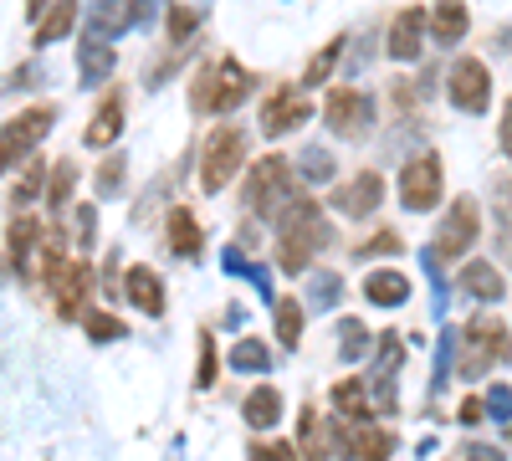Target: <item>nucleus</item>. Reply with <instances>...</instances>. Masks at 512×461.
<instances>
[{
  "label": "nucleus",
  "instance_id": "nucleus-18",
  "mask_svg": "<svg viewBox=\"0 0 512 461\" xmlns=\"http://www.w3.org/2000/svg\"><path fill=\"white\" fill-rule=\"evenodd\" d=\"M118 134H123V93L113 88V93H103V108L93 113V123H88V134H82V144H88V149H113Z\"/></svg>",
  "mask_w": 512,
  "mask_h": 461
},
{
  "label": "nucleus",
  "instance_id": "nucleus-26",
  "mask_svg": "<svg viewBox=\"0 0 512 461\" xmlns=\"http://www.w3.org/2000/svg\"><path fill=\"white\" fill-rule=\"evenodd\" d=\"M431 31H436V41L456 47V41L466 36V6H461V0H436V11H431Z\"/></svg>",
  "mask_w": 512,
  "mask_h": 461
},
{
  "label": "nucleus",
  "instance_id": "nucleus-2",
  "mask_svg": "<svg viewBox=\"0 0 512 461\" xmlns=\"http://www.w3.org/2000/svg\"><path fill=\"white\" fill-rule=\"evenodd\" d=\"M507 359H512V333L497 313H482L461 328V359H456L461 380H482L487 369H497Z\"/></svg>",
  "mask_w": 512,
  "mask_h": 461
},
{
  "label": "nucleus",
  "instance_id": "nucleus-19",
  "mask_svg": "<svg viewBox=\"0 0 512 461\" xmlns=\"http://www.w3.org/2000/svg\"><path fill=\"white\" fill-rule=\"evenodd\" d=\"M41 236H47V231H41L36 216H16V221H11V231H6V262H11V272H31Z\"/></svg>",
  "mask_w": 512,
  "mask_h": 461
},
{
  "label": "nucleus",
  "instance_id": "nucleus-44",
  "mask_svg": "<svg viewBox=\"0 0 512 461\" xmlns=\"http://www.w3.org/2000/svg\"><path fill=\"white\" fill-rule=\"evenodd\" d=\"M26 16H47V0H26Z\"/></svg>",
  "mask_w": 512,
  "mask_h": 461
},
{
  "label": "nucleus",
  "instance_id": "nucleus-29",
  "mask_svg": "<svg viewBox=\"0 0 512 461\" xmlns=\"http://www.w3.org/2000/svg\"><path fill=\"white\" fill-rule=\"evenodd\" d=\"M72 185H77V164H72V159L52 164V180H47V205H52V216H62V211H67Z\"/></svg>",
  "mask_w": 512,
  "mask_h": 461
},
{
  "label": "nucleus",
  "instance_id": "nucleus-43",
  "mask_svg": "<svg viewBox=\"0 0 512 461\" xmlns=\"http://www.w3.org/2000/svg\"><path fill=\"white\" fill-rule=\"evenodd\" d=\"M502 154L512 159V98H507V108H502Z\"/></svg>",
  "mask_w": 512,
  "mask_h": 461
},
{
  "label": "nucleus",
  "instance_id": "nucleus-24",
  "mask_svg": "<svg viewBox=\"0 0 512 461\" xmlns=\"http://www.w3.org/2000/svg\"><path fill=\"white\" fill-rule=\"evenodd\" d=\"M77 0H57V6H47V16L36 21V31H31V41L36 47H57L62 36H72V26H77Z\"/></svg>",
  "mask_w": 512,
  "mask_h": 461
},
{
  "label": "nucleus",
  "instance_id": "nucleus-35",
  "mask_svg": "<svg viewBox=\"0 0 512 461\" xmlns=\"http://www.w3.org/2000/svg\"><path fill=\"white\" fill-rule=\"evenodd\" d=\"M251 461H303V456H297V446H292V441L267 436V441H256V446H251Z\"/></svg>",
  "mask_w": 512,
  "mask_h": 461
},
{
  "label": "nucleus",
  "instance_id": "nucleus-36",
  "mask_svg": "<svg viewBox=\"0 0 512 461\" xmlns=\"http://www.w3.org/2000/svg\"><path fill=\"white\" fill-rule=\"evenodd\" d=\"M52 180V170H47V164H41V159H31L26 164V170H21V180H16V200H31L41 185H47Z\"/></svg>",
  "mask_w": 512,
  "mask_h": 461
},
{
  "label": "nucleus",
  "instance_id": "nucleus-5",
  "mask_svg": "<svg viewBox=\"0 0 512 461\" xmlns=\"http://www.w3.org/2000/svg\"><path fill=\"white\" fill-rule=\"evenodd\" d=\"M241 159H246V134L236 123H221V129L205 139V154H200V190L205 195L226 190V180H236V170H241Z\"/></svg>",
  "mask_w": 512,
  "mask_h": 461
},
{
  "label": "nucleus",
  "instance_id": "nucleus-41",
  "mask_svg": "<svg viewBox=\"0 0 512 461\" xmlns=\"http://www.w3.org/2000/svg\"><path fill=\"white\" fill-rule=\"evenodd\" d=\"M482 415H487V405H482L477 395H466V400H461V426H477Z\"/></svg>",
  "mask_w": 512,
  "mask_h": 461
},
{
  "label": "nucleus",
  "instance_id": "nucleus-40",
  "mask_svg": "<svg viewBox=\"0 0 512 461\" xmlns=\"http://www.w3.org/2000/svg\"><path fill=\"white\" fill-rule=\"evenodd\" d=\"M303 170L318 175V180H333V159H328V149H308V154H303Z\"/></svg>",
  "mask_w": 512,
  "mask_h": 461
},
{
  "label": "nucleus",
  "instance_id": "nucleus-25",
  "mask_svg": "<svg viewBox=\"0 0 512 461\" xmlns=\"http://www.w3.org/2000/svg\"><path fill=\"white\" fill-rule=\"evenodd\" d=\"M328 400H333V410L344 415V421H369V390H364V380H338Z\"/></svg>",
  "mask_w": 512,
  "mask_h": 461
},
{
  "label": "nucleus",
  "instance_id": "nucleus-15",
  "mask_svg": "<svg viewBox=\"0 0 512 461\" xmlns=\"http://www.w3.org/2000/svg\"><path fill=\"white\" fill-rule=\"evenodd\" d=\"M344 446L354 461H390L395 451V431L374 426V421H344Z\"/></svg>",
  "mask_w": 512,
  "mask_h": 461
},
{
  "label": "nucleus",
  "instance_id": "nucleus-12",
  "mask_svg": "<svg viewBox=\"0 0 512 461\" xmlns=\"http://www.w3.org/2000/svg\"><path fill=\"white\" fill-rule=\"evenodd\" d=\"M333 211L338 216H349V221H364V216H374L379 211V200H384V180L374 175V170H364V175H354L349 185H333Z\"/></svg>",
  "mask_w": 512,
  "mask_h": 461
},
{
  "label": "nucleus",
  "instance_id": "nucleus-11",
  "mask_svg": "<svg viewBox=\"0 0 512 461\" xmlns=\"http://www.w3.org/2000/svg\"><path fill=\"white\" fill-rule=\"evenodd\" d=\"M446 93H451V103L461 113H487V103H492V72L477 57H461L451 67V77H446Z\"/></svg>",
  "mask_w": 512,
  "mask_h": 461
},
{
  "label": "nucleus",
  "instance_id": "nucleus-8",
  "mask_svg": "<svg viewBox=\"0 0 512 461\" xmlns=\"http://www.w3.org/2000/svg\"><path fill=\"white\" fill-rule=\"evenodd\" d=\"M297 441H303V461H349L344 421H323L313 405H303L297 415Z\"/></svg>",
  "mask_w": 512,
  "mask_h": 461
},
{
  "label": "nucleus",
  "instance_id": "nucleus-34",
  "mask_svg": "<svg viewBox=\"0 0 512 461\" xmlns=\"http://www.w3.org/2000/svg\"><path fill=\"white\" fill-rule=\"evenodd\" d=\"M123 170H128L123 154H113L108 164H98V195H103V200H113V195L123 190Z\"/></svg>",
  "mask_w": 512,
  "mask_h": 461
},
{
  "label": "nucleus",
  "instance_id": "nucleus-14",
  "mask_svg": "<svg viewBox=\"0 0 512 461\" xmlns=\"http://www.w3.org/2000/svg\"><path fill=\"white\" fill-rule=\"evenodd\" d=\"M425 26H431V11H420V6H405V11L390 21V36H384V52H390V62H415V57H420Z\"/></svg>",
  "mask_w": 512,
  "mask_h": 461
},
{
  "label": "nucleus",
  "instance_id": "nucleus-16",
  "mask_svg": "<svg viewBox=\"0 0 512 461\" xmlns=\"http://www.w3.org/2000/svg\"><path fill=\"white\" fill-rule=\"evenodd\" d=\"M88 298H93V262H72L57 282V318H82L88 313Z\"/></svg>",
  "mask_w": 512,
  "mask_h": 461
},
{
  "label": "nucleus",
  "instance_id": "nucleus-30",
  "mask_svg": "<svg viewBox=\"0 0 512 461\" xmlns=\"http://www.w3.org/2000/svg\"><path fill=\"white\" fill-rule=\"evenodd\" d=\"M267 364H272V354L262 339H241L231 349V369H241V374H267Z\"/></svg>",
  "mask_w": 512,
  "mask_h": 461
},
{
  "label": "nucleus",
  "instance_id": "nucleus-28",
  "mask_svg": "<svg viewBox=\"0 0 512 461\" xmlns=\"http://www.w3.org/2000/svg\"><path fill=\"white\" fill-rule=\"evenodd\" d=\"M349 47V36H333V41H323V47L313 52V62H308V72H303V88H318V82H328V72L338 67V52Z\"/></svg>",
  "mask_w": 512,
  "mask_h": 461
},
{
  "label": "nucleus",
  "instance_id": "nucleus-6",
  "mask_svg": "<svg viewBox=\"0 0 512 461\" xmlns=\"http://www.w3.org/2000/svg\"><path fill=\"white\" fill-rule=\"evenodd\" d=\"M287 175H292V170H287V159H282V154L256 159V164H251V180H246V211H256V216H277L282 205L297 195Z\"/></svg>",
  "mask_w": 512,
  "mask_h": 461
},
{
  "label": "nucleus",
  "instance_id": "nucleus-39",
  "mask_svg": "<svg viewBox=\"0 0 512 461\" xmlns=\"http://www.w3.org/2000/svg\"><path fill=\"white\" fill-rule=\"evenodd\" d=\"M400 246H405V241H400L395 231H379V236H369V241L359 246V257H395Z\"/></svg>",
  "mask_w": 512,
  "mask_h": 461
},
{
  "label": "nucleus",
  "instance_id": "nucleus-27",
  "mask_svg": "<svg viewBox=\"0 0 512 461\" xmlns=\"http://www.w3.org/2000/svg\"><path fill=\"white\" fill-rule=\"evenodd\" d=\"M303 298H277V344L282 349H297V339H303Z\"/></svg>",
  "mask_w": 512,
  "mask_h": 461
},
{
  "label": "nucleus",
  "instance_id": "nucleus-7",
  "mask_svg": "<svg viewBox=\"0 0 512 461\" xmlns=\"http://www.w3.org/2000/svg\"><path fill=\"white\" fill-rule=\"evenodd\" d=\"M446 195V170H441V154H415L405 170H400V205L405 211H436Z\"/></svg>",
  "mask_w": 512,
  "mask_h": 461
},
{
  "label": "nucleus",
  "instance_id": "nucleus-21",
  "mask_svg": "<svg viewBox=\"0 0 512 461\" xmlns=\"http://www.w3.org/2000/svg\"><path fill=\"white\" fill-rule=\"evenodd\" d=\"M200 246H205L200 216L185 211V205H175V211H169V251H175V257H200Z\"/></svg>",
  "mask_w": 512,
  "mask_h": 461
},
{
  "label": "nucleus",
  "instance_id": "nucleus-42",
  "mask_svg": "<svg viewBox=\"0 0 512 461\" xmlns=\"http://www.w3.org/2000/svg\"><path fill=\"white\" fill-rule=\"evenodd\" d=\"M461 461H502V451H497V446H487V441H472Z\"/></svg>",
  "mask_w": 512,
  "mask_h": 461
},
{
  "label": "nucleus",
  "instance_id": "nucleus-10",
  "mask_svg": "<svg viewBox=\"0 0 512 461\" xmlns=\"http://www.w3.org/2000/svg\"><path fill=\"white\" fill-rule=\"evenodd\" d=\"M313 118V103H308V88H272L267 103H262V134L267 139H282L292 129H303Z\"/></svg>",
  "mask_w": 512,
  "mask_h": 461
},
{
  "label": "nucleus",
  "instance_id": "nucleus-22",
  "mask_svg": "<svg viewBox=\"0 0 512 461\" xmlns=\"http://www.w3.org/2000/svg\"><path fill=\"white\" fill-rule=\"evenodd\" d=\"M364 298H369L374 308H400V303L410 298V277L395 272V267L369 272V277H364Z\"/></svg>",
  "mask_w": 512,
  "mask_h": 461
},
{
  "label": "nucleus",
  "instance_id": "nucleus-32",
  "mask_svg": "<svg viewBox=\"0 0 512 461\" xmlns=\"http://www.w3.org/2000/svg\"><path fill=\"white\" fill-rule=\"evenodd\" d=\"M82 328H88V339L93 344H103V339H123V323L113 318V313H103V308H88V313H82Z\"/></svg>",
  "mask_w": 512,
  "mask_h": 461
},
{
  "label": "nucleus",
  "instance_id": "nucleus-33",
  "mask_svg": "<svg viewBox=\"0 0 512 461\" xmlns=\"http://www.w3.org/2000/svg\"><path fill=\"white\" fill-rule=\"evenodd\" d=\"M216 369H221V359H216V339H210V333H200V369H195V385L210 390V385H216Z\"/></svg>",
  "mask_w": 512,
  "mask_h": 461
},
{
  "label": "nucleus",
  "instance_id": "nucleus-38",
  "mask_svg": "<svg viewBox=\"0 0 512 461\" xmlns=\"http://www.w3.org/2000/svg\"><path fill=\"white\" fill-rule=\"evenodd\" d=\"M195 26H200V16L190 6H169V41H190Z\"/></svg>",
  "mask_w": 512,
  "mask_h": 461
},
{
  "label": "nucleus",
  "instance_id": "nucleus-9",
  "mask_svg": "<svg viewBox=\"0 0 512 461\" xmlns=\"http://www.w3.org/2000/svg\"><path fill=\"white\" fill-rule=\"evenodd\" d=\"M52 118H57V108H47V103H36V108H21L11 123H6V144H0V159H6V170H16V164L47 139V129H52Z\"/></svg>",
  "mask_w": 512,
  "mask_h": 461
},
{
  "label": "nucleus",
  "instance_id": "nucleus-17",
  "mask_svg": "<svg viewBox=\"0 0 512 461\" xmlns=\"http://www.w3.org/2000/svg\"><path fill=\"white\" fill-rule=\"evenodd\" d=\"M123 292H128V303H134L144 318H159V313H164V282H159L154 267H128Z\"/></svg>",
  "mask_w": 512,
  "mask_h": 461
},
{
  "label": "nucleus",
  "instance_id": "nucleus-23",
  "mask_svg": "<svg viewBox=\"0 0 512 461\" xmlns=\"http://www.w3.org/2000/svg\"><path fill=\"white\" fill-rule=\"evenodd\" d=\"M461 287H466V298H477V303H502V292H507V282L492 262H466Z\"/></svg>",
  "mask_w": 512,
  "mask_h": 461
},
{
  "label": "nucleus",
  "instance_id": "nucleus-4",
  "mask_svg": "<svg viewBox=\"0 0 512 461\" xmlns=\"http://www.w3.org/2000/svg\"><path fill=\"white\" fill-rule=\"evenodd\" d=\"M477 236H482V205L472 195H456L446 205V216H441L431 246H425V257H431V262H461V257H472Z\"/></svg>",
  "mask_w": 512,
  "mask_h": 461
},
{
  "label": "nucleus",
  "instance_id": "nucleus-31",
  "mask_svg": "<svg viewBox=\"0 0 512 461\" xmlns=\"http://www.w3.org/2000/svg\"><path fill=\"white\" fill-rule=\"evenodd\" d=\"M113 72V47L108 41H88V47H82V82H98V77H108Z\"/></svg>",
  "mask_w": 512,
  "mask_h": 461
},
{
  "label": "nucleus",
  "instance_id": "nucleus-3",
  "mask_svg": "<svg viewBox=\"0 0 512 461\" xmlns=\"http://www.w3.org/2000/svg\"><path fill=\"white\" fill-rule=\"evenodd\" d=\"M190 98L200 113H231L251 98V72L236 62V57H216V62H205L200 77L190 82Z\"/></svg>",
  "mask_w": 512,
  "mask_h": 461
},
{
  "label": "nucleus",
  "instance_id": "nucleus-20",
  "mask_svg": "<svg viewBox=\"0 0 512 461\" xmlns=\"http://www.w3.org/2000/svg\"><path fill=\"white\" fill-rule=\"evenodd\" d=\"M241 421H246L251 431H272V426L282 421V390H277V385H256V390L246 395V405H241Z\"/></svg>",
  "mask_w": 512,
  "mask_h": 461
},
{
  "label": "nucleus",
  "instance_id": "nucleus-13",
  "mask_svg": "<svg viewBox=\"0 0 512 461\" xmlns=\"http://www.w3.org/2000/svg\"><path fill=\"white\" fill-rule=\"evenodd\" d=\"M328 129L338 134V139H359L364 129H369V93H359V88H333V98H328Z\"/></svg>",
  "mask_w": 512,
  "mask_h": 461
},
{
  "label": "nucleus",
  "instance_id": "nucleus-1",
  "mask_svg": "<svg viewBox=\"0 0 512 461\" xmlns=\"http://www.w3.org/2000/svg\"><path fill=\"white\" fill-rule=\"evenodd\" d=\"M272 221H277V267L287 277H303L308 262L318 257V251L328 246V236H333L328 221H323V211H318V200L297 190Z\"/></svg>",
  "mask_w": 512,
  "mask_h": 461
},
{
  "label": "nucleus",
  "instance_id": "nucleus-37",
  "mask_svg": "<svg viewBox=\"0 0 512 461\" xmlns=\"http://www.w3.org/2000/svg\"><path fill=\"white\" fill-rule=\"evenodd\" d=\"M338 354H344V359H364V354H369V333H364L359 318L344 323V344H338Z\"/></svg>",
  "mask_w": 512,
  "mask_h": 461
}]
</instances>
